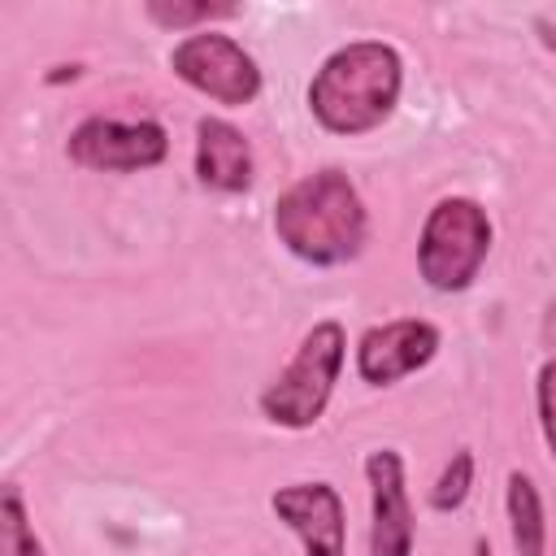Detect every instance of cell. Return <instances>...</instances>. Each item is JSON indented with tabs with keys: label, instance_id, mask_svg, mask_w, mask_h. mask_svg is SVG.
<instances>
[{
	"label": "cell",
	"instance_id": "1",
	"mask_svg": "<svg viewBox=\"0 0 556 556\" xmlns=\"http://www.w3.org/2000/svg\"><path fill=\"white\" fill-rule=\"evenodd\" d=\"M274 235L304 265L330 269L361 256L369 239V213L356 182L343 169H317L278 195Z\"/></svg>",
	"mask_w": 556,
	"mask_h": 556
},
{
	"label": "cell",
	"instance_id": "2",
	"mask_svg": "<svg viewBox=\"0 0 556 556\" xmlns=\"http://www.w3.org/2000/svg\"><path fill=\"white\" fill-rule=\"evenodd\" d=\"M400 87H404L400 52L382 39H356L334 48L317 65L308 83V113L330 135H369L395 113Z\"/></svg>",
	"mask_w": 556,
	"mask_h": 556
},
{
	"label": "cell",
	"instance_id": "3",
	"mask_svg": "<svg viewBox=\"0 0 556 556\" xmlns=\"http://www.w3.org/2000/svg\"><path fill=\"white\" fill-rule=\"evenodd\" d=\"M343 356H348V334L339 321H317L295 356L287 361V369L261 391V417L282 426V430H308L321 421L330 395H334V382H339V369H343Z\"/></svg>",
	"mask_w": 556,
	"mask_h": 556
},
{
	"label": "cell",
	"instance_id": "4",
	"mask_svg": "<svg viewBox=\"0 0 556 556\" xmlns=\"http://www.w3.org/2000/svg\"><path fill=\"white\" fill-rule=\"evenodd\" d=\"M491 252V217L469 195H447L426 213L417 269L434 291H465Z\"/></svg>",
	"mask_w": 556,
	"mask_h": 556
},
{
	"label": "cell",
	"instance_id": "5",
	"mask_svg": "<svg viewBox=\"0 0 556 556\" xmlns=\"http://www.w3.org/2000/svg\"><path fill=\"white\" fill-rule=\"evenodd\" d=\"M169 70L191 91H200L226 109H243L261 96V70H256L252 52H243V43L222 30H195L187 39H178L169 52Z\"/></svg>",
	"mask_w": 556,
	"mask_h": 556
},
{
	"label": "cell",
	"instance_id": "6",
	"mask_svg": "<svg viewBox=\"0 0 556 556\" xmlns=\"http://www.w3.org/2000/svg\"><path fill=\"white\" fill-rule=\"evenodd\" d=\"M65 152L74 165L96 169V174H135V169H152L165 161L169 152V135L161 122L139 117V122H122V117H83L70 139Z\"/></svg>",
	"mask_w": 556,
	"mask_h": 556
},
{
	"label": "cell",
	"instance_id": "7",
	"mask_svg": "<svg viewBox=\"0 0 556 556\" xmlns=\"http://www.w3.org/2000/svg\"><path fill=\"white\" fill-rule=\"evenodd\" d=\"M439 352V326L421 317H395L369 326L356 343V374L369 387H391L417 369H426Z\"/></svg>",
	"mask_w": 556,
	"mask_h": 556
},
{
	"label": "cell",
	"instance_id": "8",
	"mask_svg": "<svg viewBox=\"0 0 556 556\" xmlns=\"http://www.w3.org/2000/svg\"><path fill=\"white\" fill-rule=\"evenodd\" d=\"M269 508L300 539L304 556H348L343 500L330 482H291L269 495Z\"/></svg>",
	"mask_w": 556,
	"mask_h": 556
},
{
	"label": "cell",
	"instance_id": "9",
	"mask_svg": "<svg viewBox=\"0 0 556 556\" xmlns=\"http://www.w3.org/2000/svg\"><path fill=\"white\" fill-rule=\"evenodd\" d=\"M369 478V556H413V508L404 491V456L378 447L365 456Z\"/></svg>",
	"mask_w": 556,
	"mask_h": 556
},
{
	"label": "cell",
	"instance_id": "10",
	"mask_svg": "<svg viewBox=\"0 0 556 556\" xmlns=\"http://www.w3.org/2000/svg\"><path fill=\"white\" fill-rule=\"evenodd\" d=\"M195 178L208 191H226V195L252 187V143L226 117L195 122Z\"/></svg>",
	"mask_w": 556,
	"mask_h": 556
},
{
	"label": "cell",
	"instance_id": "11",
	"mask_svg": "<svg viewBox=\"0 0 556 556\" xmlns=\"http://www.w3.org/2000/svg\"><path fill=\"white\" fill-rule=\"evenodd\" d=\"M504 508H508V534L517 556H547V517H543V495L530 473L513 469L504 482Z\"/></svg>",
	"mask_w": 556,
	"mask_h": 556
},
{
	"label": "cell",
	"instance_id": "12",
	"mask_svg": "<svg viewBox=\"0 0 556 556\" xmlns=\"http://www.w3.org/2000/svg\"><path fill=\"white\" fill-rule=\"evenodd\" d=\"M143 13L156 22V26H165V30H208V22L213 17H235V4H208V0H191V4H182V0H148L143 4Z\"/></svg>",
	"mask_w": 556,
	"mask_h": 556
},
{
	"label": "cell",
	"instance_id": "13",
	"mask_svg": "<svg viewBox=\"0 0 556 556\" xmlns=\"http://www.w3.org/2000/svg\"><path fill=\"white\" fill-rule=\"evenodd\" d=\"M469 486H473V452L460 447V452H452V460L443 465L439 482L430 486V508L434 513H456L469 500Z\"/></svg>",
	"mask_w": 556,
	"mask_h": 556
},
{
	"label": "cell",
	"instance_id": "14",
	"mask_svg": "<svg viewBox=\"0 0 556 556\" xmlns=\"http://www.w3.org/2000/svg\"><path fill=\"white\" fill-rule=\"evenodd\" d=\"M0 530H4V556H48L30 517H26V504H22V491L9 486L4 491V504H0Z\"/></svg>",
	"mask_w": 556,
	"mask_h": 556
},
{
	"label": "cell",
	"instance_id": "15",
	"mask_svg": "<svg viewBox=\"0 0 556 556\" xmlns=\"http://www.w3.org/2000/svg\"><path fill=\"white\" fill-rule=\"evenodd\" d=\"M534 404H539V430H543V443L556 460V356H547L539 365V382H534Z\"/></svg>",
	"mask_w": 556,
	"mask_h": 556
},
{
	"label": "cell",
	"instance_id": "16",
	"mask_svg": "<svg viewBox=\"0 0 556 556\" xmlns=\"http://www.w3.org/2000/svg\"><path fill=\"white\" fill-rule=\"evenodd\" d=\"M473 556H491V543H486V539H478V543H473Z\"/></svg>",
	"mask_w": 556,
	"mask_h": 556
}]
</instances>
